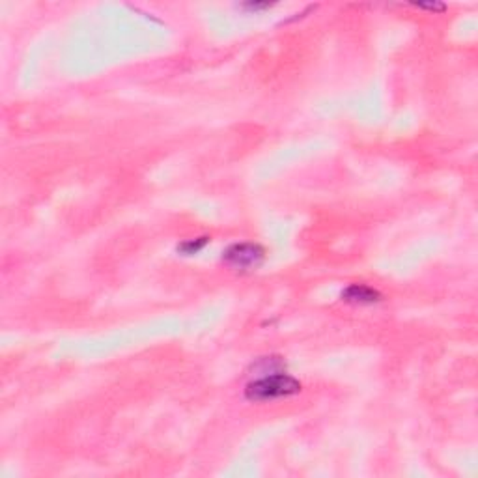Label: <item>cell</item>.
<instances>
[{
  "instance_id": "2",
  "label": "cell",
  "mask_w": 478,
  "mask_h": 478,
  "mask_svg": "<svg viewBox=\"0 0 478 478\" xmlns=\"http://www.w3.org/2000/svg\"><path fill=\"white\" fill-rule=\"evenodd\" d=\"M263 249L254 243H236L230 245L222 254V260L233 269L258 268L263 260Z\"/></svg>"
},
{
  "instance_id": "3",
  "label": "cell",
  "mask_w": 478,
  "mask_h": 478,
  "mask_svg": "<svg viewBox=\"0 0 478 478\" xmlns=\"http://www.w3.org/2000/svg\"><path fill=\"white\" fill-rule=\"evenodd\" d=\"M342 299L346 303H353V305H370V303L379 301L382 296H379V291H376L370 286L352 284L344 290Z\"/></svg>"
},
{
  "instance_id": "1",
  "label": "cell",
  "mask_w": 478,
  "mask_h": 478,
  "mask_svg": "<svg viewBox=\"0 0 478 478\" xmlns=\"http://www.w3.org/2000/svg\"><path fill=\"white\" fill-rule=\"evenodd\" d=\"M297 393H301V383L296 377L284 372H273L249 383L245 389V398L249 402H271V400L288 398Z\"/></svg>"
},
{
  "instance_id": "5",
  "label": "cell",
  "mask_w": 478,
  "mask_h": 478,
  "mask_svg": "<svg viewBox=\"0 0 478 478\" xmlns=\"http://www.w3.org/2000/svg\"><path fill=\"white\" fill-rule=\"evenodd\" d=\"M247 8H252V10H262V8H269V4H247Z\"/></svg>"
},
{
  "instance_id": "4",
  "label": "cell",
  "mask_w": 478,
  "mask_h": 478,
  "mask_svg": "<svg viewBox=\"0 0 478 478\" xmlns=\"http://www.w3.org/2000/svg\"><path fill=\"white\" fill-rule=\"evenodd\" d=\"M208 241H210V238L189 239V241H185V243H182V245L178 247V252H182L183 256H193V254L200 252L205 245H208Z\"/></svg>"
}]
</instances>
